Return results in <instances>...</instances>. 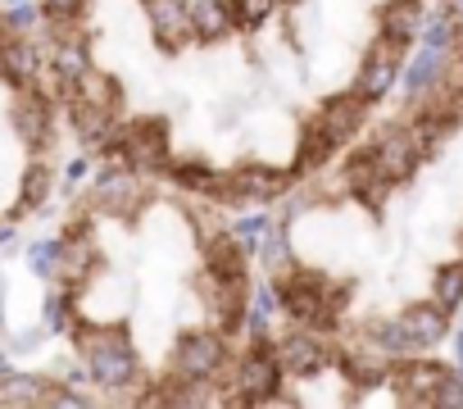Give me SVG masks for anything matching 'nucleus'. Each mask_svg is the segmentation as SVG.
Segmentation results:
<instances>
[{
    "label": "nucleus",
    "instance_id": "aec40b11",
    "mask_svg": "<svg viewBox=\"0 0 463 409\" xmlns=\"http://www.w3.org/2000/svg\"><path fill=\"white\" fill-rule=\"evenodd\" d=\"M431 300H436L445 314L463 305V260H454V264L436 269V278H431Z\"/></svg>",
    "mask_w": 463,
    "mask_h": 409
},
{
    "label": "nucleus",
    "instance_id": "6ab92c4d",
    "mask_svg": "<svg viewBox=\"0 0 463 409\" xmlns=\"http://www.w3.org/2000/svg\"><path fill=\"white\" fill-rule=\"evenodd\" d=\"M341 364L350 368V377L354 382H364V386H373V382H382L386 377V350H341Z\"/></svg>",
    "mask_w": 463,
    "mask_h": 409
},
{
    "label": "nucleus",
    "instance_id": "1a4fd4ad",
    "mask_svg": "<svg viewBox=\"0 0 463 409\" xmlns=\"http://www.w3.org/2000/svg\"><path fill=\"white\" fill-rule=\"evenodd\" d=\"M368 105L373 100H364L359 91H345V96H332V100H323V109H318V123L336 137V141H350L364 123H368Z\"/></svg>",
    "mask_w": 463,
    "mask_h": 409
},
{
    "label": "nucleus",
    "instance_id": "9b49d317",
    "mask_svg": "<svg viewBox=\"0 0 463 409\" xmlns=\"http://www.w3.org/2000/svg\"><path fill=\"white\" fill-rule=\"evenodd\" d=\"M345 191H350L354 200H364V204H382V195L391 191V182H386V173H382L373 146L359 150V155L345 164Z\"/></svg>",
    "mask_w": 463,
    "mask_h": 409
},
{
    "label": "nucleus",
    "instance_id": "5701e85b",
    "mask_svg": "<svg viewBox=\"0 0 463 409\" xmlns=\"http://www.w3.org/2000/svg\"><path fill=\"white\" fill-rule=\"evenodd\" d=\"M100 195H105V204H114V210H132V204H137V177H132V168L105 173Z\"/></svg>",
    "mask_w": 463,
    "mask_h": 409
},
{
    "label": "nucleus",
    "instance_id": "4468645a",
    "mask_svg": "<svg viewBox=\"0 0 463 409\" xmlns=\"http://www.w3.org/2000/svg\"><path fill=\"white\" fill-rule=\"evenodd\" d=\"M400 323H404V332H409V341H413L418 350L445 341V332H449V314H445L436 300H431V305H413V309H404Z\"/></svg>",
    "mask_w": 463,
    "mask_h": 409
},
{
    "label": "nucleus",
    "instance_id": "bb28decb",
    "mask_svg": "<svg viewBox=\"0 0 463 409\" xmlns=\"http://www.w3.org/2000/svg\"><path fill=\"white\" fill-rule=\"evenodd\" d=\"M46 195H51V173H46V164H37L24 173V204H42Z\"/></svg>",
    "mask_w": 463,
    "mask_h": 409
},
{
    "label": "nucleus",
    "instance_id": "f3484780",
    "mask_svg": "<svg viewBox=\"0 0 463 409\" xmlns=\"http://www.w3.org/2000/svg\"><path fill=\"white\" fill-rule=\"evenodd\" d=\"M445 373H449L445 364H431V359H409V364L400 368L404 400H422V404H431V391L440 386V377H445Z\"/></svg>",
    "mask_w": 463,
    "mask_h": 409
},
{
    "label": "nucleus",
    "instance_id": "393cba45",
    "mask_svg": "<svg viewBox=\"0 0 463 409\" xmlns=\"http://www.w3.org/2000/svg\"><path fill=\"white\" fill-rule=\"evenodd\" d=\"M373 341H377V350H386V355H413V350H418V346L409 341V332H404L400 319L377 323V328H373Z\"/></svg>",
    "mask_w": 463,
    "mask_h": 409
},
{
    "label": "nucleus",
    "instance_id": "9d476101",
    "mask_svg": "<svg viewBox=\"0 0 463 409\" xmlns=\"http://www.w3.org/2000/svg\"><path fill=\"white\" fill-rule=\"evenodd\" d=\"M10 123H14V132H19V141L28 150H46L51 137H55L51 132V105H46V96H19Z\"/></svg>",
    "mask_w": 463,
    "mask_h": 409
},
{
    "label": "nucleus",
    "instance_id": "a211bd4d",
    "mask_svg": "<svg viewBox=\"0 0 463 409\" xmlns=\"http://www.w3.org/2000/svg\"><path fill=\"white\" fill-rule=\"evenodd\" d=\"M336 146H341V141H336V137H332L323 123H314V128L300 137V173H314V168H323V164L336 155Z\"/></svg>",
    "mask_w": 463,
    "mask_h": 409
},
{
    "label": "nucleus",
    "instance_id": "c85d7f7f",
    "mask_svg": "<svg viewBox=\"0 0 463 409\" xmlns=\"http://www.w3.org/2000/svg\"><path fill=\"white\" fill-rule=\"evenodd\" d=\"M82 10H87V0H42L46 19H78Z\"/></svg>",
    "mask_w": 463,
    "mask_h": 409
},
{
    "label": "nucleus",
    "instance_id": "4be33fe9",
    "mask_svg": "<svg viewBox=\"0 0 463 409\" xmlns=\"http://www.w3.org/2000/svg\"><path fill=\"white\" fill-rule=\"evenodd\" d=\"M168 173H173V182H177V186H186V191H204V195H218V182H222V173H218V168H209L204 159L173 164Z\"/></svg>",
    "mask_w": 463,
    "mask_h": 409
},
{
    "label": "nucleus",
    "instance_id": "f03ea898",
    "mask_svg": "<svg viewBox=\"0 0 463 409\" xmlns=\"http://www.w3.org/2000/svg\"><path fill=\"white\" fill-rule=\"evenodd\" d=\"M82 359H87V373L100 382V386H128L137 377V350L123 332H100L82 346Z\"/></svg>",
    "mask_w": 463,
    "mask_h": 409
},
{
    "label": "nucleus",
    "instance_id": "a878e982",
    "mask_svg": "<svg viewBox=\"0 0 463 409\" xmlns=\"http://www.w3.org/2000/svg\"><path fill=\"white\" fill-rule=\"evenodd\" d=\"M278 0H227V14H237V24L246 28H260L264 19H273Z\"/></svg>",
    "mask_w": 463,
    "mask_h": 409
},
{
    "label": "nucleus",
    "instance_id": "39448f33",
    "mask_svg": "<svg viewBox=\"0 0 463 409\" xmlns=\"http://www.w3.org/2000/svg\"><path fill=\"white\" fill-rule=\"evenodd\" d=\"M404 51H409V46L382 37V42L364 55V64H359V73H354V91H359L364 100H382V96L395 87V78H400V60H404Z\"/></svg>",
    "mask_w": 463,
    "mask_h": 409
},
{
    "label": "nucleus",
    "instance_id": "dca6fc26",
    "mask_svg": "<svg viewBox=\"0 0 463 409\" xmlns=\"http://www.w3.org/2000/svg\"><path fill=\"white\" fill-rule=\"evenodd\" d=\"M422 0H386V10H382V37L409 46L418 33H422Z\"/></svg>",
    "mask_w": 463,
    "mask_h": 409
},
{
    "label": "nucleus",
    "instance_id": "0eeeda50",
    "mask_svg": "<svg viewBox=\"0 0 463 409\" xmlns=\"http://www.w3.org/2000/svg\"><path fill=\"white\" fill-rule=\"evenodd\" d=\"M373 155H377V164H382V173H386L391 186L404 182V177H413V168L422 164V150H418V141H413L409 128H391V132H382V137L373 141Z\"/></svg>",
    "mask_w": 463,
    "mask_h": 409
},
{
    "label": "nucleus",
    "instance_id": "412c9836",
    "mask_svg": "<svg viewBox=\"0 0 463 409\" xmlns=\"http://www.w3.org/2000/svg\"><path fill=\"white\" fill-rule=\"evenodd\" d=\"M191 33L200 42H213L227 33V0H204V5H191Z\"/></svg>",
    "mask_w": 463,
    "mask_h": 409
},
{
    "label": "nucleus",
    "instance_id": "7ed1b4c3",
    "mask_svg": "<svg viewBox=\"0 0 463 409\" xmlns=\"http://www.w3.org/2000/svg\"><path fill=\"white\" fill-rule=\"evenodd\" d=\"M278 382H282L278 350H269V341L260 337V341L246 350L241 368H237V395H232V400H237V404H273Z\"/></svg>",
    "mask_w": 463,
    "mask_h": 409
},
{
    "label": "nucleus",
    "instance_id": "b1692460",
    "mask_svg": "<svg viewBox=\"0 0 463 409\" xmlns=\"http://www.w3.org/2000/svg\"><path fill=\"white\" fill-rule=\"evenodd\" d=\"M440 69H445V51L427 46V51L409 64V91H427V87L440 78Z\"/></svg>",
    "mask_w": 463,
    "mask_h": 409
},
{
    "label": "nucleus",
    "instance_id": "2eb2a0df",
    "mask_svg": "<svg viewBox=\"0 0 463 409\" xmlns=\"http://www.w3.org/2000/svg\"><path fill=\"white\" fill-rule=\"evenodd\" d=\"M204 264H209L204 273H213V278H241L250 269L246 251L237 246V237H232V233H213L204 242Z\"/></svg>",
    "mask_w": 463,
    "mask_h": 409
},
{
    "label": "nucleus",
    "instance_id": "423d86ee",
    "mask_svg": "<svg viewBox=\"0 0 463 409\" xmlns=\"http://www.w3.org/2000/svg\"><path fill=\"white\" fill-rule=\"evenodd\" d=\"M123 155H128V168H168V123L141 119L123 128Z\"/></svg>",
    "mask_w": 463,
    "mask_h": 409
},
{
    "label": "nucleus",
    "instance_id": "f257e3e1",
    "mask_svg": "<svg viewBox=\"0 0 463 409\" xmlns=\"http://www.w3.org/2000/svg\"><path fill=\"white\" fill-rule=\"evenodd\" d=\"M291 186V173L273 168V164H237L232 173H222L218 195L227 204H269Z\"/></svg>",
    "mask_w": 463,
    "mask_h": 409
},
{
    "label": "nucleus",
    "instance_id": "ddd939ff",
    "mask_svg": "<svg viewBox=\"0 0 463 409\" xmlns=\"http://www.w3.org/2000/svg\"><path fill=\"white\" fill-rule=\"evenodd\" d=\"M0 73L19 87H28L42 73V55L28 42V33H0Z\"/></svg>",
    "mask_w": 463,
    "mask_h": 409
},
{
    "label": "nucleus",
    "instance_id": "20e7f679",
    "mask_svg": "<svg viewBox=\"0 0 463 409\" xmlns=\"http://www.w3.org/2000/svg\"><path fill=\"white\" fill-rule=\"evenodd\" d=\"M222 359H227L222 332H213V328L186 332V337L177 341V350H173V377H177V382H204V377H213V373L222 368Z\"/></svg>",
    "mask_w": 463,
    "mask_h": 409
},
{
    "label": "nucleus",
    "instance_id": "cd10ccee",
    "mask_svg": "<svg viewBox=\"0 0 463 409\" xmlns=\"http://www.w3.org/2000/svg\"><path fill=\"white\" fill-rule=\"evenodd\" d=\"M431 404H445V409L458 404V409H463V368H458V373L449 368V373L440 377V386L431 391Z\"/></svg>",
    "mask_w": 463,
    "mask_h": 409
},
{
    "label": "nucleus",
    "instance_id": "f8f14e48",
    "mask_svg": "<svg viewBox=\"0 0 463 409\" xmlns=\"http://www.w3.org/2000/svg\"><path fill=\"white\" fill-rule=\"evenodd\" d=\"M327 359H332L327 341H318V337H309V332L287 337L282 350H278V364H282V373H291V377H314Z\"/></svg>",
    "mask_w": 463,
    "mask_h": 409
},
{
    "label": "nucleus",
    "instance_id": "6e6552de",
    "mask_svg": "<svg viewBox=\"0 0 463 409\" xmlns=\"http://www.w3.org/2000/svg\"><path fill=\"white\" fill-rule=\"evenodd\" d=\"M141 10L159 46H177L191 37V0H141Z\"/></svg>",
    "mask_w": 463,
    "mask_h": 409
}]
</instances>
